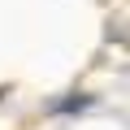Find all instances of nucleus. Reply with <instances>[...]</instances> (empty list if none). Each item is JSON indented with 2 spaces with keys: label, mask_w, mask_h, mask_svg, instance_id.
<instances>
[]
</instances>
